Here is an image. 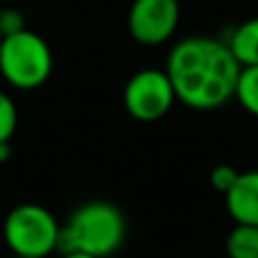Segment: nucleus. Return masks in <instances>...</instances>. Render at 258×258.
<instances>
[{
    "label": "nucleus",
    "instance_id": "nucleus-1",
    "mask_svg": "<svg viewBox=\"0 0 258 258\" xmlns=\"http://www.w3.org/2000/svg\"><path fill=\"white\" fill-rule=\"evenodd\" d=\"M165 73L179 102L195 111H213L233 100L240 63L227 41L186 36L170 50Z\"/></svg>",
    "mask_w": 258,
    "mask_h": 258
},
{
    "label": "nucleus",
    "instance_id": "nucleus-2",
    "mask_svg": "<svg viewBox=\"0 0 258 258\" xmlns=\"http://www.w3.org/2000/svg\"><path fill=\"white\" fill-rule=\"evenodd\" d=\"M127 240V218L113 202L80 204L59 231V254L82 251L95 258L113 256Z\"/></svg>",
    "mask_w": 258,
    "mask_h": 258
},
{
    "label": "nucleus",
    "instance_id": "nucleus-3",
    "mask_svg": "<svg viewBox=\"0 0 258 258\" xmlns=\"http://www.w3.org/2000/svg\"><path fill=\"white\" fill-rule=\"evenodd\" d=\"M0 75L18 91H34L52 75V50L43 36L32 30L3 36L0 43Z\"/></svg>",
    "mask_w": 258,
    "mask_h": 258
},
{
    "label": "nucleus",
    "instance_id": "nucleus-4",
    "mask_svg": "<svg viewBox=\"0 0 258 258\" xmlns=\"http://www.w3.org/2000/svg\"><path fill=\"white\" fill-rule=\"evenodd\" d=\"M61 224L41 204H18L3 222V238L14 256L50 258L59 251Z\"/></svg>",
    "mask_w": 258,
    "mask_h": 258
},
{
    "label": "nucleus",
    "instance_id": "nucleus-5",
    "mask_svg": "<svg viewBox=\"0 0 258 258\" xmlns=\"http://www.w3.org/2000/svg\"><path fill=\"white\" fill-rule=\"evenodd\" d=\"M122 102L134 120L156 122L170 113L177 102V93L165 71L143 68L129 77L122 91Z\"/></svg>",
    "mask_w": 258,
    "mask_h": 258
},
{
    "label": "nucleus",
    "instance_id": "nucleus-6",
    "mask_svg": "<svg viewBox=\"0 0 258 258\" xmlns=\"http://www.w3.org/2000/svg\"><path fill=\"white\" fill-rule=\"evenodd\" d=\"M179 25L177 0H134L129 7L127 27L134 41L143 45H161Z\"/></svg>",
    "mask_w": 258,
    "mask_h": 258
},
{
    "label": "nucleus",
    "instance_id": "nucleus-7",
    "mask_svg": "<svg viewBox=\"0 0 258 258\" xmlns=\"http://www.w3.org/2000/svg\"><path fill=\"white\" fill-rule=\"evenodd\" d=\"M224 204L236 224L258 227V170L240 172L233 188L224 195Z\"/></svg>",
    "mask_w": 258,
    "mask_h": 258
},
{
    "label": "nucleus",
    "instance_id": "nucleus-8",
    "mask_svg": "<svg viewBox=\"0 0 258 258\" xmlns=\"http://www.w3.org/2000/svg\"><path fill=\"white\" fill-rule=\"evenodd\" d=\"M227 45L233 52L236 61L240 63V68L258 66V16L240 23L231 32Z\"/></svg>",
    "mask_w": 258,
    "mask_h": 258
},
{
    "label": "nucleus",
    "instance_id": "nucleus-9",
    "mask_svg": "<svg viewBox=\"0 0 258 258\" xmlns=\"http://www.w3.org/2000/svg\"><path fill=\"white\" fill-rule=\"evenodd\" d=\"M229 258H258V227L236 224L224 242Z\"/></svg>",
    "mask_w": 258,
    "mask_h": 258
},
{
    "label": "nucleus",
    "instance_id": "nucleus-10",
    "mask_svg": "<svg viewBox=\"0 0 258 258\" xmlns=\"http://www.w3.org/2000/svg\"><path fill=\"white\" fill-rule=\"evenodd\" d=\"M242 109L247 113H251L254 118H258V66H245L240 68L238 75V84H236V95Z\"/></svg>",
    "mask_w": 258,
    "mask_h": 258
},
{
    "label": "nucleus",
    "instance_id": "nucleus-11",
    "mask_svg": "<svg viewBox=\"0 0 258 258\" xmlns=\"http://www.w3.org/2000/svg\"><path fill=\"white\" fill-rule=\"evenodd\" d=\"M18 127L16 102L5 91H0V143H12Z\"/></svg>",
    "mask_w": 258,
    "mask_h": 258
},
{
    "label": "nucleus",
    "instance_id": "nucleus-12",
    "mask_svg": "<svg viewBox=\"0 0 258 258\" xmlns=\"http://www.w3.org/2000/svg\"><path fill=\"white\" fill-rule=\"evenodd\" d=\"M238 177H240V170H236L229 163H220L211 170L209 181H211V186H213V190H218L220 195H227L233 188V183L238 181Z\"/></svg>",
    "mask_w": 258,
    "mask_h": 258
},
{
    "label": "nucleus",
    "instance_id": "nucleus-13",
    "mask_svg": "<svg viewBox=\"0 0 258 258\" xmlns=\"http://www.w3.org/2000/svg\"><path fill=\"white\" fill-rule=\"evenodd\" d=\"M25 30V18L18 9L14 7H7L0 12V32L3 36H9V34H16V32Z\"/></svg>",
    "mask_w": 258,
    "mask_h": 258
},
{
    "label": "nucleus",
    "instance_id": "nucleus-14",
    "mask_svg": "<svg viewBox=\"0 0 258 258\" xmlns=\"http://www.w3.org/2000/svg\"><path fill=\"white\" fill-rule=\"evenodd\" d=\"M12 159V143H0V163H7Z\"/></svg>",
    "mask_w": 258,
    "mask_h": 258
},
{
    "label": "nucleus",
    "instance_id": "nucleus-15",
    "mask_svg": "<svg viewBox=\"0 0 258 258\" xmlns=\"http://www.w3.org/2000/svg\"><path fill=\"white\" fill-rule=\"evenodd\" d=\"M59 258H95V256L82 254V251H66V254H59Z\"/></svg>",
    "mask_w": 258,
    "mask_h": 258
},
{
    "label": "nucleus",
    "instance_id": "nucleus-16",
    "mask_svg": "<svg viewBox=\"0 0 258 258\" xmlns=\"http://www.w3.org/2000/svg\"><path fill=\"white\" fill-rule=\"evenodd\" d=\"M12 258H32V256H12Z\"/></svg>",
    "mask_w": 258,
    "mask_h": 258
},
{
    "label": "nucleus",
    "instance_id": "nucleus-17",
    "mask_svg": "<svg viewBox=\"0 0 258 258\" xmlns=\"http://www.w3.org/2000/svg\"><path fill=\"white\" fill-rule=\"evenodd\" d=\"M0 43H3V32H0Z\"/></svg>",
    "mask_w": 258,
    "mask_h": 258
}]
</instances>
